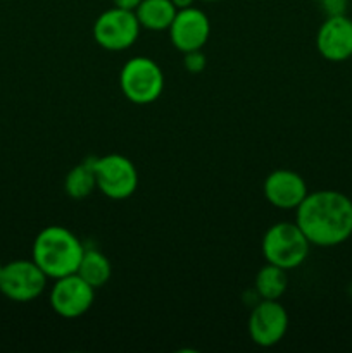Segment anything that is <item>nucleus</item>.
<instances>
[{
	"label": "nucleus",
	"mask_w": 352,
	"mask_h": 353,
	"mask_svg": "<svg viewBox=\"0 0 352 353\" xmlns=\"http://www.w3.org/2000/svg\"><path fill=\"white\" fill-rule=\"evenodd\" d=\"M83 254L85 247L79 238L64 226L43 228L31 248V259L48 279L75 274Z\"/></svg>",
	"instance_id": "nucleus-2"
},
{
	"label": "nucleus",
	"mask_w": 352,
	"mask_h": 353,
	"mask_svg": "<svg viewBox=\"0 0 352 353\" xmlns=\"http://www.w3.org/2000/svg\"><path fill=\"white\" fill-rule=\"evenodd\" d=\"M54 281L50 290V307L59 317L78 319L88 312L95 300V288H92L78 272Z\"/></svg>",
	"instance_id": "nucleus-8"
},
{
	"label": "nucleus",
	"mask_w": 352,
	"mask_h": 353,
	"mask_svg": "<svg viewBox=\"0 0 352 353\" xmlns=\"http://www.w3.org/2000/svg\"><path fill=\"white\" fill-rule=\"evenodd\" d=\"M311 243L297 223H276L262 236L266 262L290 271L306 262Z\"/></svg>",
	"instance_id": "nucleus-3"
},
{
	"label": "nucleus",
	"mask_w": 352,
	"mask_h": 353,
	"mask_svg": "<svg viewBox=\"0 0 352 353\" xmlns=\"http://www.w3.org/2000/svg\"><path fill=\"white\" fill-rule=\"evenodd\" d=\"M140 23L133 10L113 7L100 14L93 23V38L97 45L109 52L130 48L140 34Z\"/></svg>",
	"instance_id": "nucleus-6"
},
{
	"label": "nucleus",
	"mask_w": 352,
	"mask_h": 353,
	"mask_svg": "<svg viewBox=\"0 0 352 353\" xmlns=\"http://www.w3.org/2000/svg\"><path fill=\"white\" fill-rule=\"evenodd\" d=\"M92 161L97 190L107 199L124 200L137 192L138 171L130 159L121 154H107Z\"/></svg>",
	"instance_id": "nucleus-5"
},
{
	"label": "nucleus",
	"mask_w": 352,
	"mask_h": 353,
	"mask_svg": "<svg viewBox=\"0 0 352 353\" xmlns=\"http://www.w3.org/2000/svg\"><path fill=\"white\" fill-rule=\"evenodd\" d=\"M114 7H119V9L124 10H137V7L140 6L141 0H113Z\"/></svg>",
	"instance_id": "nucleus-19"
},
{
	"label": "nucleus",
	"mask_w": 352,
	"mask_h": 353,
	"mask_svg": "<svg viewBox=\"0 0 352 353\" xmlns=\"http://www.w3.org/2000/svg\"><path fill=\"white\" fill-rule=\"evenodd\" d=\"M185 59H183V64H185V69L192 74H199L206 69L207 64V59L206 55L202 54V50H192V52H186Z\"/></svg>",
	"instance_id": "nucleus-17"
},
{
	"label": "nucleus",
	"mask_w": 352,
	"mask_h": 353,
	"mask_svg": "<svg viewBox=\"0 0 352 353\" xmlns=\"http://www.w3.org/2000/svg\"><path fill=\"white\" fill-rule=\"evenodd\" d=\"M2 268H3V264H2V262H0V274H2Z\"/></svg>",
	"instance_id": "nucleus-22"
},
{
	"label": "nucleus",
	"mask_w": 352,
	"mask_h": 353,
	"mask_svg": "<svg viewBox=\"0 0 352 353\" xmlns=\"http://www.w3.org/2000/svg\"><path fill=\"white\" fill-rule=\"evenodd\" d=\"M78 272L92 288L99 290L109 283L110 276H113V265H110L109 259L95 248H85L81 262L78 265Z\"/></svg>",
	"instance_id": "nucleus-14"
},
{
	"label": "nucleus",
	"mask_w": 352,
	"mask_h": 353,
	"mask_svg": "<svg viewBox=\"0 0 352 353\" xmlns=\"http://www.w3.org/2000/svg\"><path fill=\"white\" fill-rule=\"evenodd\" d=\"M255 292L262 300H280L289 288V276L285 269L266 262L255 276Z\"/></svg>",
	"instance_id": "nucleus-15"
},
{
	"label": "nucleus",
	"mask_w": 352,
	"mask_h": 353,
	"mask_svg": "<svg viewBox=\"0 0 352 353\" xmlns=\"http://www.w3.org/2000/svg\"><path fill=\"white\" fill-rule=\"evenodd\" d=\"M171 2L175 3L176 9L179 10V9H186V7H192L195 0H171Z\"/></svg>",
	"instance_id": "nucleus-20"
},
{
	"label": "nucleus",
	"mask_w": 352,
	"mask_h": 353,
	"mask_svg": "<svg viewBox=\"0 0 352 353\" xmlns=\"http://www.w3.org/2000/svg\"><path fill=\"white\" fill-rule=\"evenodd\" d=\"M119 86L130 102L137 105H148L162 95L164 74L157 62L138 55L124 62L119 72Z\"/></svg>",
	"instance_id": "nucleus-4"
},
{
	"label": "nucleus",
	"mask_w": 352,
	"mask_h": 353,
	"mask_svg": "<svg viewBox=\"0 0 352 353\" xmlns=\"http://www.w3.org/2000/svg\"><path fill=\"white\" fill-rule=\"evenodd\" d=\"M178 9L171 0H141L135 14L141 28L150 31H166L171 26Z\"/></svg>",
	"instance_id": "nucleus-13"
},
{
	"label": "nucleus",
	"mask_w": 352,
	"mask_h": 353,
	"mask_svg": "<svg viewBox=\"0 0 352 353\" xmlns=\"http://www.w3.org/2000/svg\"><path fill=\"white\" fill-rule=\"evenodd\" d=\"M169 38L176 50L192 52L202 50L211 37V21L204 10L197 7L179 9L169 26Z\"/></svg>",
	"instance_id": "nucleus-10"
},
{
	"label": "nucleus",
	"mask_w": 352,
	"mask_h": 353,
	"mask_svg": "<svg viewBox=\"0 0 352 353\" xmlns=\"http://www.w3.org/2000/svg\"><path fill=\"white\" fill-rule=\"evenodd\" d=\"M204 2H219V0H204Z\"/></svg>",
	"instance_id": "nucleus-21"
},
{
	"label": "nucleus",
	"mask_w": 352,
	"mask_h": 353,
	"mask_svg": "<svg viewBox=\"0 0 352 353\" xmlns=\"http://www.w3.org/2000/svg\"><path fill=\"white\" fill-rule=\"evenodd\" d=\"M316 48L330 62H344L352 57V19L330 16L323 21L316 34Z\"/></svg>",
	"instance_id": "nucleus-11"
},
{
	"label": "nucleus",
	"mask_w": 352,
	"mask_h": 353,
	"mask_svg": "<svg viewBox=\"0 0 352 353\" xmlns=\"http://www.w3.org/2000/svg\"><path fill=\"white\" fill-rule=\"evenodd\" d=\"M321 7L326 17L330 16H345L349 9V0H321Z\"/></svg>",
	"instance_id": "nucleus-18"
},
{
	"label": "nucleus",
	"mask_w": 352,
	"mask_h": 353,
	"mask_svg": "<svg viewBox=\"0 0 352 353\" xmlns=\"http://www.w3.org/2000/svg\"><path fill=\"white\" fill-rule=\"evenodd\" d=\"M307 193L309 192L302 176L290 169H276L269 172L264 181L266 200L276 209H297Z\"/></svg>",
	"instance_id": "nucleus-12"
},
{
	"label": "nucleus",
	"mask_w": 352,
	"mask_h": 353,
	"mask_svg": "<svg viewBox=\"0 0 352 353\" xmlns=\"http://www.w3.org/2000/svg\"><path fill=\"white\" fill-rule=\"evenodd\" d=\"M295 223L311 245L338 247L352 236V200L337 190L307 193L297 207Z\"/></svg>",
	"instance_id": "nucleus-1"
},
{
	"label": "nucleus",
	"mask_w": 352,
	"mask_h": 353,
	"mask_svg": "<svg viewBox=\"0 0 352 353\" xmlns=\"http://www.w3.org/2000/svg\"><path fill=\"white\" fill-rule=\"evenodd\" d=\"M97 190V179L95 172H93V161L86 159L81 164L75 165L71 171L68 172L64 179V192L68 193L71 199L81 200L86 199L90 193Z\"/></svg>",
	"instance_id": "nucleus-16"
},
{
	"label": "nucleus",
	"mask_w": 352,
	"mask_h": 353,
	"mask_svg": "<svg viewBox=\"0 0 352 353\" xmlns=\"http://www.w3.org/2000/svg\"><path fill=\"white\" fill-rule=\"evenodd\" d=\"M47 276L35 261H12L3 264L0 274V292L17 303L37 300L47 288Z\"/></svg>",
	"instance_id": "nucleus-7"
},
{
	"label": "nucleus",
	"mask_w": 352,
	"mask_h": 353,
	"mask_svg": "<svg viewBox=\"0 0 352 353\" xmlns=\"http://www.w3.org/2000/svg\"><path fill=\"white\" fill-rule=\"evenodd\" d=\"M289 331V314L280 300H262L255 303L248 317V334L255 345L269 348L278 345Z\"/></svg>",
	"instance_id": "nucleus-9"
},
{
	"label": "nucleus",
	"mask_w": 352,
	"mask_h": 353,
	"mask_svg": "<svg viewBox=\"0 0 352 353\" xmlns=\"http://www.w3.org/2000/svg\"><path fill=\"white\" fill-rule=\"evenodd\" d=\"M314 2H321V0H314Z\"/></svg>",
	"instance_id": "nucleus-23"
}]
</instances>
